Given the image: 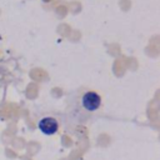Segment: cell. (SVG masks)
Segmentation results:
<instances>
[{
	"label": "cell",
	"mask_w": 160,
	"mask_h": 160,
	"mask_svg": "<svg viewBox=\"0 0 160 160\" xmlns=\"http://www.w3.org/2000/svg\"><path fill=\"white\" fill-rule=\"evenodd\" d=\"M101 105V98L94 91H88L82 96V106L88 111H95Z\"/></svg>",
	"instance_id": "cell-1"
},
{
	"label": "cell",
	"mask_w": 160,
	"mask_h": 160,
	"mask_svg": "<svg viewBox=\"0 0 160 160\" xmlns=\"http://www.w3.org/2000/svg\"><path fill=\"white\" fill-rule=\"evenodd\" d=\"M38 126H39V129L41 130V132H44V134H46V135H52V134H55V132L58 131L59 124H58V121H56L54 118L46 116V118L40 119Z\"/></svg>",
	"instance_id": "cell-2"
}]
</instances>
